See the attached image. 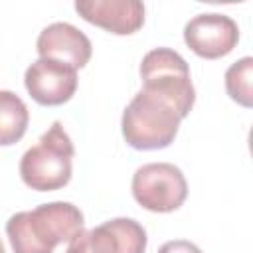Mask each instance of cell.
<instances>
[{
    "label": "cell",
    "instance_id": "obj_1",
    "mask_svg": "<svg viewBox=\"0 0 253 253\" xmlns=\"http://www.w3.org/2000/svg\"><path fill=\"white\" fill-rule=\"evenodd\" d=\"M83 213L69 202L42 204L30 211H18L6 221V233L14 253H53L83 229Z\"/></svg>",
    "mask_w": 253,
    "mask_h": 253
},
{
    "label": "cell",
    "instance_id": "obj_2",
    "mask_svg": "<svg viewBox=\"0 0 253 253\" xmlns=\"http://www.w3.org/2000/svg\"><path fill=\"white\" fill-rule=\"evenodd\" d=\"M182 117L162 97L140 89L123 111L121 130L128 146L158 150L174 142Z\"/></svg>",
    "mask_w": 253,
    "mask_h": 253
},
{
    "label": "cell",
    "instance_id": "obj_3",
    "mask_svg": "<svg viewBox=\"0 0 253 253\" xmlns=\"http://www.w3.org/2000/svg\"><path fill=\"white\" fill-rule=\"evenodd\" d=\"M73 142L63 125L55 121L20 160L24 184L36 192H53L69 184L73 168Z\"/></svg>",
    "mask_w": 253,
    "mask_h": 253
},
{
    "label": "cell",
    "instance_id": "obj_4",
    "mask_svg": "<svg viewBox=\"0 0 253 253\" xmlns=\"http://www.w3.org/2000/svg\"><path fill=\"white\" fill-rule=\"evenodd\" d=\"M140 79L144 91L168 101L182 119L190 115L196 101V89L192 85L190 67L178 51L170 47L150 49L142 57Z\"/></svg>",
    "mask_w": 253,
    "mask_h": 253
},
{
    "label": "cell",
    "instance_id": "obj_5",
    "mask_svg": "<svg viewBox=\"0 0 253 253\" xmlns=\"http://www.w3.org/2000/svg\"><path fill=\"white\" fill-rule=\"evenodd\" d=\"M132 196L148 211L168 213L178 210L188 196V182L182 170L170 162H150L136 168Z\"/></svg>",
    "mask_w": 253,
    "mask_h": 253
},
{
    "label": "cell",
    "instance_id": "obj_6",
    "mask_svg": "<svg viewBox=\"0 0 253 253\" xmlns=\"http://www.w3.org/2000/svg\"><path fill=\"white\" fill-rule=\"evenodd\" d=\"M146 231L130 217H115L93 229H81L65 253H144Z\"/></svg>",
    "mask_w": 253,
    "mask_h": 253
},
{
    "label": "cell",
    "instance_id": "obj_7",
    "mask_svg": "<svg viewBox=\"0 0 253 253\" xmlns=\"http://www.w3.org/2000/svg\"><path fill=\"white\" fill-rule=\"evenodd\" d=\"M184 42L196 55L217 59L237 45L239 28L225 14H198L184 26Z\"/></svg>",
    "mask_w": 253,
    "mask_h": 253
},
{
    "label": "cell",
    "instance_id": "obj_8",
    "mask_svg": "<svg viewBox=\"0 0 253 253\" xmlns=\"http://www.w3.org/2000/svg\"><path fill=\"white\" fill-rule=\"evenodd\" d=\"M24 85L30 97L43 107H57L67 103L77 91V69L40 57L24 75Z\"/></svg>",
    "mask_w": 253,
    "mask_h": 253
},
{
    "label": "cell",
    "instance_id": "obj_9",
    "mask_svg": "<svg viewBox=\"0 0 253 253\" xmlns=\"http://www.w3.org/2000/svg\"><path fill=\"white\" fill-rule=\"evenodd\" d=\"M75 12L117 36H130L144 24V4L138 0H77Z\"/></svg>",
    "mask_w": 253,
    "mask_h": 253
},
{
    "label": "cell",
    "instance_id": "obj_10",
    "mask_svg": "<svg viewBox=\"0 0 253 253\" xmlns=\"http://www.w3.org/2000/svg\"><path fill=\"white\" fill-rule=\"evenodd\" d=\"M36 49L40 57L65 63L73 69H81L91 59V42L89 38L67 22H53L43 28L38 36Z\"/></svg>",
    "mask_w": 253,
    "mask_h": 253
},
{
    "label": "cell",
    "instance_id": "obj_11",
    "mask_svg": "<svg viewBox=\"0 0 253 253\" xmlns=\"http://www.w3.org/2000/svg\"><path fill=\"white\" fill-rule=\"evenodd\" d=\"M30 113L26 103L8 89H0V146L16 144L28 128Z\"/></svg>",
    "mask_w": 253,
    "mask_h": 253
},
{
    "label": "cell",
    "instance_id": "obj_12",
    "mask_svg": "<svg viewBox=\"0 0 253 253\" xmlns=\"http://www.w3.org/2000/svg\"><path fill=\"white\" fill-rule=\"evenodd\" d=\"M225 91L241 107H253V57L245 55L225 71Z\"/></svg>",
    "mask_w": 253,
    "mask_h": 253
},
{
    "label": "cell",
    "instance_id": "obj_13",
    "mask_svg": "<svg viewBox=\"0 0 253 253\" xmlns=\"http://www.w3.org/2000/svg\"><path fill=\"white\" fill-rule=\"evenodd\" d=\"M158 253H202V249L198 245H194L192 241H186V239H172V241H166Z\"/></svg>",
    "mask_w": 253,
    "mask_h": 253
},
{
    "label": "cell",
    "instance_id": "obj_14",
    "mask_svg": "<svg viewBox=\"0 0 253 253\" xmlns=\"http://www.w3.org/2000/svg\"><path fill=\"white\" fill-rule=\"evenodd\" d=\"M0 253H6V249H4V245H2V239H0Z\"/></svg>",
    "mask_w": 253,
    "mask_h": 253
}]
</instances>
